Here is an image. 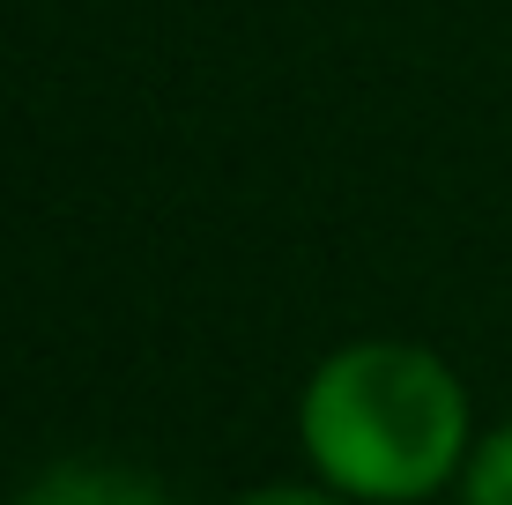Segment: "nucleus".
Returning a JSON list of instances; mask_svg holds the SVG:
<instances>
[{
    "label": "nucleus",
    "mask_w": 512,
    "mask_h": 505,
    "mask_svg": "<svg viewBox=\"0 0 512 505\" xmlns=\"http://www.w3.org/2000/svg\"><path fill=\"white\" fill-rule=\"evenodd\" d=\"M453 498H461V505H512V424L475 431L468 468H461V483H453Z\"/></svg>",
    "instance_id": "7ed1b4c3"
},
{
    "label": "nucleus",
    "mask_w": 512,
    "mask_h": 505,
    "mask_svg": "<svg viewBox=\"0 0 512 505\" xmlns=\"http://www.w3.org/2000/svg\"><path fill=\"white\" fill-rule=\"evenodd\" d=\"M8 505H179V491L164 476H149V468L67 454V461H45Z\"/></svg>",
    "instance_id": "f03ea898"
},
{
    "label": "nucleus",
    "mask_w": 512,
    "mask_h": 505,
    "mask_svg": "<svg viewBox=\"0 0 512 505\" xmlns=\"http://www.w3.org/2000/svg\"><path fill=\"white\" fill-rule=\"evenodd\" d=\"M231 505H349V498H334L327 483H260V491H238Z\"/></svg>",
    "instance_id": "20e7f679"
},
{
    "label": "nucleus",
    "mask_w": 512,
    "mask_h": 505,
    "mask_svg": "<svg viewBox=\"0 0 512 505\" xmlns=\"http://www.w3.org/2000/svg\"><path fill=\"white\" fill-rule=\"evenodd\" d=\"M475 446V402L438 350L357 335L297 387V454L349 505H423L453 491Z\"/></svg>",
    "instance_id": "f257e3e1"
}]
</instances>
